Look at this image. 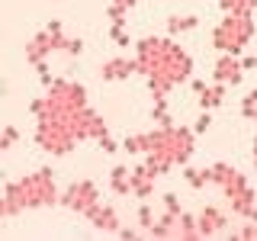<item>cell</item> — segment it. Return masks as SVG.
I'll list each match as a JSON object with an SVG mask.
<instances>
[{
	"label": "cell",
	"instance_id": "cell-1",
	"mask_svg": "<svg viewBox=\"0 0 257 241\" xmlns=\"http://www.w3.org/2000/svg\"><path fill=\"white\" fill-rule=\"evenodd\" d=\"M135 58H139V74L164 80L171 87L190 80L193 74V58L174 39H142L135 42Z\"/></svg>",
	"mask_w": 257,
	"mask_h": 241
},
{
	"label": "cell",
	"instance_id": "cell-2",
	"mask_svg": "<svg viewBox=\"0 0 257 241\" xmlns=\"http://www.w3.org/2000/svg\"><path fill=\"white\" fill-rule=\"evenodd\" d=\"M61 203V193L55 187V174L48 167H39L36 174L13 180L4 187L0 196V219H10V215L23 212V209H39V206H55Z\"/></svg>",
	"mask_w": 257,
	"mask_h": 241
},
{
	"label": "cell",
	"instance_id": "cell-3",
	"mask_svg": "<svg viewBox=\"0 0 257 241\" xmlns=\"http://www.w3.org/2000/svg\"><path fill=\"white\" fill-rule=\"evenodd\" d=\"M36 142L48 155H68L80 142L77 132H74V116H39Z\"/></svg>",
	"mask_w": 257,
	"mask_h": 241
},
{
	"label": "cell",
	"instance_id": "cell-4",
	"mask_svg": "<svg viewBox=\"0 0 257 241\" xmlns=\"http://www.w3.org/2000/svg\"><path fill=\"white\" fill-rule=\"evenodd\" d=\"M251 39H254V16L251 13H225L222 23L212 29V45L225 55H241Z\"/></svg>",
	"mask_w": 257,
	"mask_h": 241
},
{
	"label": "cell",
	"instance_id": "cell-5",
	"mask_svg": "<svg viewBox=\"0 0 257 241\" xmlns=\"http://www.w3.org/2000/svg\"><path fill=\"white\" fill-rule=\"evenodd\" d=\"M64 39H68V36H64L61 23H58V20L48 23V26L39 32L32 42H26V58L39 68V64L48 61V55H52V52H61V48H64Z\"/></svg>",
	"mask_w": 257,
	"mask_h": 241
},
{
	"label": "cell",
	"instance_id": "cell-6",
	"mask_svg": "<svg viewBox=\"0 0 257 241\" xmlns=\"http://www.w3.org/2000/svg\"><path fill=\"white\" fill-rule=\"evenodd\" d=\"M209 177H212V187H219L225 196H228V203L238 199V196H244V193H254L251 183H247V177L241 171H235L231 164H212L209 167Z\"/></svg>",
	"mask_w": 257,
	"mask_h": 241
},
{
	"label": "cell",
	"instance_id": "cell-7",
	"mask_svg": "<svg viewBox=\"0 0 257 241\" xmlns=\"http://www.w3.org/2000/svg\"><path fill=\"white\" fill-rule=\"evenodd\" d=\"M96 203H100V187L93 180H77L61 193V206H68L71 212H80V215H87Z\"/></svg>",
	"mask_w": 257,
	"mask_h": 241
},
{
	"label": "cell",
	"instance_id": "cell-8",
	"mask_svg": "<svg viewBox=\"0 0 257 241\" xmlns=\"http://www.w3.org/2000/svg\"><path fill=\"white\" fill-rule=\"evenodd\" d=\"M244 71L247 68H244V61H241V55H225L222 52V58L215 61V68H212V77L225 87H235V84H241Z\"/></svg>",
	"mask_w": 257,
	"mask_h": 241
},
{
	"label": "cell",
	"instance_id": "cell-9",
	"mask_svg": "<svg viewBox=\"0 0 257 241\" xmlns=\"http://www.w3.org/2000/svg\"><path fill=\"white\" fill-rule=\"evenodd\" d=\"M196 222H199V235L203 238H215V235H228V215L215 206H206L196 212Z\"/></svg>",
	"mask_w": 257,
	"mask_h": 241
},
{
	"label": "cell",
	"instance_id": "cell-10",
	"mask_svg": "<svg viewBox=\"0 0 257 241\" xmlns=\"http://www.w3.org/2000/svg\"><path fill=\"white\" fill-rule=\"evenodd\" d=\"M132 74H139V58H112L100 68V77L116 84V80H128Z\"/></svg>",
	"mask_w": 257,
	"mask_h": 241
},
{
	"label": "cell",
	"instance_id": "cell-11",
	"mask_svg": "<svg viewBox=\"0 0 257 241\" xmlns=\"http://www.w3.org/2000/svg\"><path fill=\"white\" fill-rule=\"evenodd\" d=\"M87 219H90V225L96 231H112V235H119V215H116V209L112 206H103V203H96L90 212H87Z\"/></svg>",
	"mask_w": 257,
	"mask_h": 241
},
{
	"label": "cell",
	"instance_id": "cell-12",
	"mask_svg": "<svg viewBox=\"0 0 257 241\" xmlns=\"http://www.w3.org/2000/svg\"><path fill=\"white\" fill-rule=\"evenodd\" d=\"M193 90H196L199 106H203V109H215V106H222V103H225V90H228V87L219 84V80H215L212 87H206L203 80H193Z\"/></svg>",
	"mask_w": 257,
	"mask_h": 241
},
{
	"label": "cell",
	"instance_id": "cell-13",
	"mask_svg": "<svg viewBox=\"0 0 257 241\" xmlns=\"http://www.w3.org/2000/svg\"><path fill=\"white\" fill-rule=\"evenodd\" d=\"M109 187H112V193H119V196H132V167H122V164L112 167Z\"/></svg>",
	"mask_w": 257,
	"mask_h": 241
},
{
	"label": "cell",
	"instance_id": "cell-14",
	"mask_svg": "<svg viewBox=\"0 0 257 241\" xmlns=\"http://www.w3.org/2000/svg\"><path fill=\"white\" fill-rule=\"evenodd\" d=\"M183 180H187L193 190H203L206 183H212V177H209V167H187L183 164Z\"/></svg>",
	"mask_w": 257,
	"mask_h": 241
},
{
	"label": "cell",
	"instance_id": "cell-15",
	"mask_svg": "<svg viewBox=\"0 0 257 241\" xmlns=\"http://www.w3.org/2000/svg\"><path fill=\"white\" fill-rule=\"evenodd\" d=\"M122 148L128 155H148V132H139V135H128L122 142Z\"/></svg>",
	"mask_w": 257,
	"mask_h": 241
},
{
	"label": "cell",
	"instance_id": "cell-16",
	"mask_svg": "<svg viewBox=\"0 0 257 241\" xmlns=\"http://www.w3.org/2000/svg\"><path fill=\"white\" fill-rule=\"evenodd\" d=\"M196 26H199L196 16H171V20H167L171 36H177V32H190V29H196Z\"/></svg>",
	"mask_w": 257,
	"mask_h": 241
},
{
	"label": "cell",
	"instance_id": "cell-17",
	"mask_svg": "<svg viewBox=\"0 0 257 241\" xmlns=\"http://www.w3.org/2000/svg\"><path fill=\"white\" fill-rule=\"evenodd\" d=\"M158 222V215H155V209L148 206V199H142V206H139V228L145 231V235H148V228L151 225Z\"/></svg>",
	"mask_w": 257,
	"mask_h": 241
},
{
	"label": "cell",
	"instance_id": "cell-18",
	"mask_svg": "<svg viewBox=\"0 0 257 241\" xmlns=\"http://www.w3.org/2000/svg\"><path fill=\"white\" fill-rule=\"evenodd\" d=\"M222 13H254L251 0H219Z\"/></svg>",
	"mask_w": 257,
	"mask_h": 241
},
{
	"label": "cell",
	"instance_id": "cell-19",
	"mask_svg": "<svg viewBox=\"0 0 257 241\" xmlns=\"http://www.w3.org/2000/svg\"><path fill=\"white\" fill-rule=\"evenodd\" d=\"M109 39H112V45H119V48H128V32H125V26H109Z\"/></svg>",
	"mask_w": 257,
	"mask_h": 241
},
{
	"label": "cell",
	"instance_id": "cell-20",
	"mask_svg": "<svg viewBox=\"0 0 257 241\" xmlns=\"http://www.w3.org/2000/svg\"><path fill=\"white\" fill-rule=\"evenodd\" d=\"M16 139H20V132H16L13 126H7V129H4V135H0V148H4V151H7V148H13Z\"/></svg>",
	"mask_w": 257,
	"mask_h": 241
},
{
	"label": "cell",
	"instance_id": "cell-21",
	"mask_svg": "<svg viewBox=\"0 0 257 241\" xmlns=\"http://www.w3.org/2000/svg\"><path fill=\"white\" fill-rule=\"evenodd\" d=\"M61 52L64 55H80V52H84V42H80V39H64V48H61Z\"/></svg>",
	"mask_w": 257,
	"mask_h": 241
},
{
	"label": "cell",
	"instance_id": "cell-22",
	"mask_svg": "<svg viewBox=\"0 0 257 241\" xmlns=\"http://www.w3.org/2000/svg\"><path fill=\"white\" fill-rule=\"evenodd\" d=\"M164 212H174V215L183 212V209H180V199H177L174 193H164Z\"/></svg>",
	"mask_w": 257,
	"mask_h": 241
},
{
	"label": "cell",
	"instance_id": "cell-23",
	"mask_svg": "<svg viewBox=\"0 0 257 241\" xmlns=\"http://www.w3.org/2000/svg\"><path fill=\"white\" fill-rule=\"evenodd\" d=\"M209 126H212V109H203V116L196 119V126H193V132L199 135V132H206Z\"/></svg>",
	"mask_w": 257,
	"mask_h": 241
},
{
	"label": "cell",
	"instance_id": "cell-24",
	"mask_svg": "<svg viewBox=\"0 0 257 241\" xmlns=\"http://www.w3.org/2000/svg\"><path fill=\"white\" fill-rule=\"evenodd\" d=\"M100 148H103V151H106V155H112V151H116V148H119V145H116V142H112V139H109V135H103V139H100Z\"/></svg>",
	"mask_w": 257,
	"mask_h": 241
},
{
	"label": "cell",
	"instance_id": "cell-25",
	"mask_svg": "<svg viewBox=\"0 0 257 241\" xmlns=\"http://www.w3.org/2000/svg\"><path fill=\"white\" fill-rule=\"evenodd\" d=\"M139 235H145L142 228H125V225L119 228V238H139Z\"/></svg>",
	"mask_w": 257,
	"mask_h": 241
},
{
	"label": "cell",
	"instance_id": "cell-26",
	"mask_svg": "<svg viewBox=\"0 0 257 241\" xmlns=\"http://www.w3.org/2000/svg\"><path fill=\"white\" fill-rule=\"evenodd\" d=\"M251 4H254V7H257V0H251Z\"/></svg>",
	"mask_w": 257,
	"mask_h": 241
}]
</instances>
